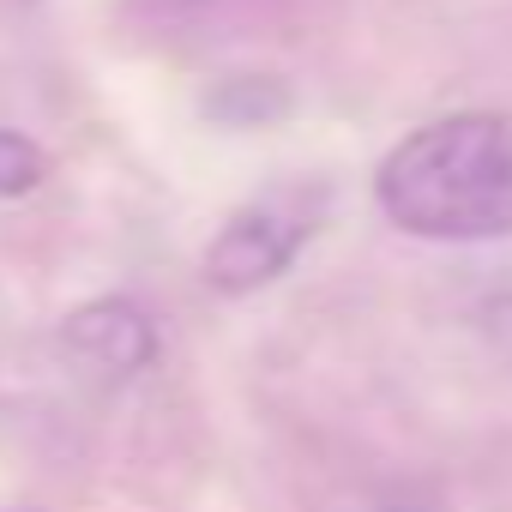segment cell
<instances>
[{
	"instance_id": "1",
	"label": "cell",
	"mask_w": 512,
	"mask_h": 512,
	"mask_svg": "<svg viewBox=\"0 0 512 512\" xmlns=\"http://www.w3.org/2000/svg\"><path fill=\"white\" fill-rule=\"evenodd\" d=\"M374 199L416 241L512 235V115L464 109L416 127L374 169Z\"/></svg>"
},
{
	"instance_id": "2",
	"label": "cell",
	"mask_w": 512,
	"mask_h": 512,
	"mask_svg": "<svg viewBox=\"0 0 512 512\" xmlns=\"http://www.w3.org/2000/svg\"><path fill=\"white\" fill-rule=\"evenodd\" d=\"M308 217L290 211V205H247L235 211L217 241L205 247V284L223 290V296H247V290H266L272 278L290 272V260L308 241Z\"/></svg>"
},
{
	"instance_id": "3",
	"label": "cell",
	"mask_w": 512,
	"mask_h": 512,
	"mask_svg": "<svg viewBox=\"0 0 512 512\" xmlns=\"http://www.w3.org/2000/svg\"><path fill=\"white\" fill-rule=\"evenodd\" d=\"M61 344L73 350V362H85V368L103 374V380H133V374L151 368V356H157L151 314H145L139 302H121V296L85 302L79 314H67Z\"/></svg>"
},
{
	"instance_id": "4",
	"label": "cell",
	"mask_w": 512,
	"mask_h": 512,
	"mask_svg": "<svg viewBox=\"0 0 512 512\" xmlns=\"http://www.w3.org/2000/svg\"><path fill=\"white\" fill-rule=\"evenodd\" d=\"M43 181V151L25 139V133H7L0 127V199H19Z\"/></svg>"
},
{
	"instance_id": "5",
	"label": "cell",
	"mask_w": 512,
	"mask_h": 512,
	"mask_svg": "<svg viewBox=\"0 0 512 512\" xmlns=\"http://www.w3.org/2000/svg\"><path fill=\"white\" fill-rule=\"evenodd\" d=\"M482 332L500 344V356H512V290H500V296L482 302Z\"/></svg>"
}]
</instances>
